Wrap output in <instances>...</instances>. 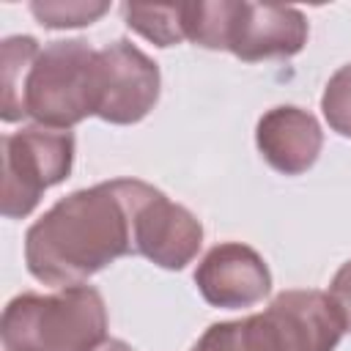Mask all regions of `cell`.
Returning a JSON list of instances; mask_svg holds the SVG:
<instances>
[{"mask_svg":"<svg viewBox=\"0 0 351 351\" xmlns=\"http://www.w3.org/2000/svg\"><path fill=\"white\" fill-rule=\"evenodd\" d=\"M151 192L145 181L115 178L66 195L27 228V271L44 285L69 288L123 255H137L134 219Z\"/></svg>","mask_w":351,"mask_h":351,"instance_id":"6da1fadb","label":"cell"},{"mask_svg":"<svg viewBox=\"0 0 351 351\" xmlns=\"http://www.w3.org/2000/svg\"><path fill=\"white\" fill-rule=\"evenodd\" d=\"M5 351H96L107 340V307L93 285L14 296L0 321Z\"/></svg>","mask_w":351,"mask_h":351,"instance_id":"7a4b0ae2","label":"cell"},{"mask_svg":"<svg viewBox=\"0 0 351 351\" xmlns=\"http://www.w3.org/2000/svg\"><path fill=\"white\" fill-rule=\"evenodd\" d=\"M99 107V49L82 38L47 44L22 85L19 115L38 126L71 129Z\"/></svg>","mask_w":351,"mask_h":351,"instance_id":"3957f363","label":"cell"},{"mask_svg":"<svg viewBox=\"0 0 351 351\" xmlns=\"http://www.w3.org/2000/svg\"><path fill=\"white\" fill-rule=\"evenodd\" d=\"M346 326L324 291H282L239 321L241 351H335Z\"/></svg>","mask_w":351,"mask_h":351,"instance_id":"277c9868","label":"cell"},{"mask_svg":"<svg viewBox=\"0 0 351 351\" xmlns=\"http://www.w3.org/2000/svg\"><path fill=\"white\" fill-rule=\"evenodd\" d=\"M74 134L69 129L25 126L3 137V217H27L41 195L69 178Z\"/></svg>","mask_w":351,"mask_h":351,"instance_id":"5b68a950","label":"cell"},{"mask_svg":"<svg viewBox=\"0 0 351 351\" xmlns=\"http://www.w3.org/2000/svg\"><path fill=\"white\" fill-rule=\"evenodd\" d=\"M159 99V66L134 44L118 38L99 49V107L107 123H137Z\"/></svg>","mask_w":351,"mask_h":351,"instance_id":"8992f818","label":"cell"},{"mask_svg":"<svg viewBox=\"0 0 351 351\" xmlns=\"http://www.w3.org/2000/svg\"><path fill=\"white\" fill-rule=\"evenodd\" d=\"M307 19L293 5L225 0V49L247 63L293 58L307 44Z\"/></svg>","mask_w":351,"mask_h":351,"instance_id":"52a82bcc","label":"cell"},{"mask_svg":"<svg viewBox=\"0 0 351 351\" xmlns=\"http://www.w3.org/2000/svg\"><path fill=\"white\" fill-rule=\"evenodd\" d=\"M195 285L211 307L239 310L261 302L271 291V274L252 247L241 241H222L197 263Z\"/></svg>","mask_w":351,"mask_h":351,"instance_id":"ba28073f","label":"cell"},{"mask_svg":"<svg viewBox=\"0 0 351 351\" xmlns=\"http://www.w3.org/2000/svg\"><path fill=\"white\" fill-rule=\"evenodd\" d=\"M200 244H203L200 219L189 208L167 200V195L154 186V192L143 200L134 219L137 255H145L162 269L178 271L195 261Z\"/></svg>","mask_w":351,"mask_h":351,"instance_id":"9c48e42d","label":"cell"},{"mask_svg":"<svg viewBox=\"0 0 351 351\" xmlns=\"http://www.w3.org/2000/svg\"><path fill=\"white\" fill-rule=\"evenodd\" d=\"M255 143L261 156L282 176L307 173L324 145V132L318 121L293 104H280L261 115L255 129Z\"/></svg>","mask_w":351,"mask_h":351,"instance_id":"30bf717a","label":"cell"},{"mask_svg":"<svg viewBox=\"0 0 351 351\" xmlns=\"http://www.w3.org/2000/svg\"><path fill=\"white\" fill-rule=\"evenodd\" d=\"M38 41L33 36H8L3 41V66H0V80H3V104L0 115L5 123L22 121L19 115V101H22V85L27 77V69L38 58Z\"/></svg>","mask_w":351,"mask_h":351,"instance_id":"8fae6325","label":"cell"},{"mask_svg":"<svg viewBox=\"0 0 351 351\" xmlns=\"http://www.w3.org/2000/svg\"><path fill=\"white\" fill-rule=\"evenodd\" d=\"M123 22L140 33L143 38L154 41L156 47H173L186 38L184 33V3L170 5H143V3H126Z\"/></svg>","mask_w":351,"mask_h":351,"instance_id":"7c38bea8","label":"cell"},{"mask_svg":"<svg viewBox=\"0 0 351 351\" xmlns=\"http://www.w3.org/2000/svg\"><path fill=\"white\" fill-rule=\"evenodd\" d=\"M33 16L49 27V30H63V27H85L93 25L101 14L110 11V3H93V0H36L30 3Z\"/></svg>","mask_w":351,"mask_h":351,"instance_id":"4fadbf2b","label":"cell"},{"mask_svg":"<svg viewBox=\"0 0 351 351\" xmlns=\"http://www.w3.org/2000/svg\"><path fill=\"white\" fill-rule=\"evenodd\" d=\"M321 112L332 132L351 137V63L340 66L321 96Z\"/></svg>","mask_w":351,"mask_h":351,"instance_id":"5bb4252c","label":"cell"},{"mask_svg":"<svg viewBox=\"0 0 351 351\" xmlns=\"http://www.w3.org/2000/svg\"><path fill=\"white\" fill-rule=\"evenodd\" d=\"M189 351H241V340H239V321H219L211 324L197 343Z\"/></svg>","mask_w":351,"mask_h":351,"instance_id":"9a60e30c","label":"cell"},{"mask_svg":"<svg viewBox=\"0 0 351 351\" xmlns=\"http://www.w3.org/2000/svg\"><path fill=\"white\" fill-rule=\"evenodd\" d=\"M329 299L335 302L340 318H343V326L346 332H351V261H346L337 274L332 277V285H329Z\"/></svg>","mask_w":351,"mask_h":351,"instance_id":"2e32d148","label":"cell"},{"mask_svg":"<svg viewBox=\"0 0 351 351\" xmlns=\"http://www.w3.org/2000/svg\"><path fill=\"white\" fill-rule=\"evenodd\" d=\"M96 351H134L129 343H123V340H115V337H107Z\"/></svg>","mask_w":351,"mask_h":351,"instance_id":"e0dca14e","label":"cell"}]
</instances>
